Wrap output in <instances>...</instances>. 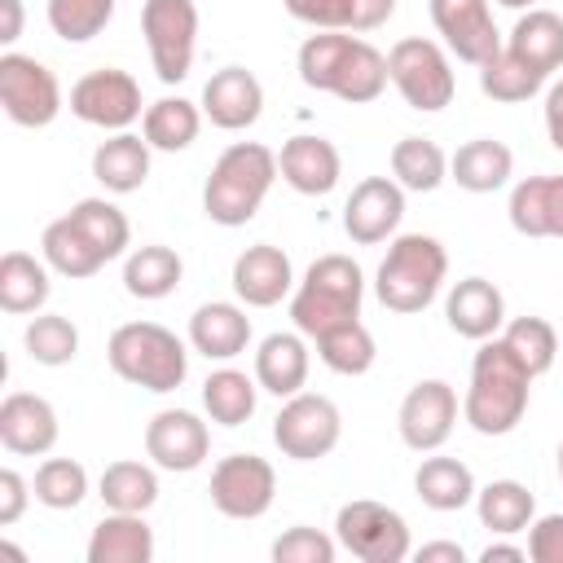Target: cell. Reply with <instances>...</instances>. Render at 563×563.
Returning <instances> with one entry per match:
<instances>
[{
    "mask_svg": "<svg viewBox=\"0 0 563 563\" xmlns=\"http://www.w3.org/2000/svg\"><path fill=\"white\" fill-rule=\"evenodd\" d=\"M299 79L317 92H330L347 106H365V101H378L383 88H387V57L361 40V35H347V31H321V35H308L299 44Z\"/></svg>",
    "mask_w": 563,
    "mask_h": 563,
    "instance_id": "6da1fadb",
    "label": "cell"
},
{
    "mask_svg": "<svg viewBox=\"0 0 563 563\" xmlns=\"http://www.w3.org/2000/svg\"><path fill=\"white\" fill-rule=\"evenodd\" d=\"M528 391H532V374L506 347V339L493 334L479 343L471 361V387L462 400V418L479 435H510L528 413Z\"/></svg>",
    "mask_w": 563,
    "mask_h": 563,
    "instance_id": "7a4b0ae2",
    "label": "cell"
},
{
    "mask_svg": "<svg viewBox=\"0 0 563 563\" xmlns=\"http://www.w3.org/2000/svg\"><path fill=\"white\" fill-rule=\"evenodd\" d=\"M277 154L260 141H233L216 163L211 176L202 185V211L211 224L238 229L246 220H255V211L264 207L273 180H277Z\"/></svg>",
    "mask_w": 563,
    "mask_h": 563,
    "instance_id": "3957f363",
    "label": "cell"
},
{
    "mask_svg": "<svg viewBox=\"0 0 563 563\" xmlns=\"http://www.w3.org/2000/svg\"><path fill=\"white\" fill-rule=\"evenodd\" d=\"M365 299V273L352 255H321L308 264L303 282L290 290V321L303 339H321L325 330L356 321Z\"/></svg>",
    "mask_w": 563,
    "mask_h": 563,
    "instance_id": "277c9868",
    "label": "cell"
},
{
    "mask_svg": "<svg viewBox=\"0 0 563 563\" xmlns=\"http://www.w3.org/2000/svg\"><path fill=\"white\" fill-rule=\"evenodd\" d=\"M449 277V251L440 246V238L431 233H400L391 238L383 264H378V277H374V295L383 308L391 312H422L440 286Z\"/></svg>",
    "mask_w": 563,
    "mask_h": 563,
    "instance_id": "5b68a950",
    "label": "cell"
},
{
    "mask_svg": "<svg viewBox=\"0 0 563 563\" xmlns=\"http://www.w3.org/2000/svg\"><path fill=\"white\" fill-rule=\"evenodd\" d=\"M106 361L110 369L132 383V387H145V391H176L189 374V352L185 343L158 325V321H128L110 334L106 343Z\"/></svg>",
    "mask_w": 563,
    "mask_h": 563,
    "instance_id": "8992f818",
    "label": "cell"
},
{
    "mask_svg": "<svg viewBox=\"0 0 563 563\" xmlns=\"http://www.w3.org/2000/svg\"><path fill=\"white\" fill-rule=\"evenodd\" d=\"M387 79L396 84V92L405 97V106L435 114L453 101V66L444 44L422 40V35H405L387 48Z\"/></svg>",
    "mask_w": 563,
    "mask_h": 563,
    "instance_id": "52a82bcc",
    "label": "cell"
},
{
    "mask_svg": "<svg viewBox=\"0 0 563 563\" xmlns=\"http://www.w3.org/2000/svg\"><path fill=\"white\" fill-rule=\"evenodd\" d=\"M334 537L347 554H356L361 563H405L413 554L409 541V523L400 510L383 506V501H343L334 515Z\"/></svg>",
    "mask_w": 563,
    "mask_h": 563,
    "instance_id": "ba28073f",
    "label": "cell"
},
{
    "mask_svg": "<svg viewBox=\"0 0 563 563\" xmlns=\"http://www.w3.org/2000/svg\"><path fill=\"white\" fill-rule=\"evenodd\" d=\"M141 35H145L154 75L163 84H180L194 70V53H198V4L194 0H145Z\"/></svg>",
    "mask_w": 563,
    "mask_h": 563,
    "instance_id": "9c48e42d",
    "label": "cell"
},
{
    "mask_svg": "<svg viewBox=\"0 0 563 563\" xmlns=\"http://www.w3.org/2000/svg\"><path fill=\"white\" fill-rule=\"evenodd\" d=\"M339 435H343L339 405L330 396H317V391L286 396V405L273 418V444L295 462H317V457L334 453Z\"/></svg>",
    "mask_w": 563,
    "mask_h": 563,
    "instance_id": "30bf717a",
    "label": "cell"
},
{
    "mask_svg": "<svg viewBox=\"0 0 563 563\" xmlns=\"http://www.w3.org/2000/svg\"><path fill=\"white\" fill-rule=\"evenodd\" d=\"M0 106L18 128H48L62 110V84L44 62L9 48L0 57Z\"/></svg>",
    "mask_w": 563,
    "mask_h": 563,
    "instance_id": "8fae6325",
    "label": "cell"
},
{
    "mask_svg": "<svg viewBox=\"0 0 563 563\" xmlns=\"http://www.w3.org/2000/svg\"><path fill=\"white\" fill-rule=\"evenodd\" d=\"M141 106H145L141 101V84L119 66L88 70L70 88V114L92 123V128H106V132H128L145 114Z\"/></svg>",
    "mask_w": 563,
    "mask_h": 563,
    "instance_id": "7c38bea8",
    "label": "cell"
},
{
    "mask_svg": "<svg viewBox=\"0 0 563 563\" xmlns=\"http://www.w3.org/2000/svg\"><path fill=\"white\" fill-rule=\"evenodd\" d=\"M211 506L229 519H260L277 497V475L260 453H229L211 471Z\"/></svg>",
    "mask_w": 563,
    "mask_h": 563,
    "instance_id": "4fadbf2b",
    "label": "cell"
},
{
    "mask_svg": "<svg viewBox=\"0 0 563 563\" xmlns=\"http://www.w3.org/2000/svg\"><path fill=\"white\" fill-rule=\"evenodd\" d=\"M453 422H457V391L444 378L413 383L405 391V400H400V413H396L400 440L413 453H435L453 435Z\"/></svg>",
    "mask_w": 563,
    "mask_h": 563,
    "instance_id": "5bb4252c",
    "label": "cell"
},
{
    "mask_svg": "<svg viewBox=\"0 0 563 563\" xmlns=\"http://www.w3.org/2000/svg\"><path fill=\"white\" fill-rule=\"evenodd\" d=\"M431 22L457 62L484 66L501 48V31L493 22L488 0H431Z\"/></svg>",
    "mask_w": 563,
    "mask_h": 563,
    "instance_id": "9a60e30c",
    "label": "cell"
},
{
    "mask_svg": "<svg viewBox=\"0 0 563 563\" xmlns=\"http://www.w3.org/2000/svg\"><path fill=\"white\" fill-rule=\"evenodd\" d=\"M400 220H405V189L391 176H365L343 202V233L356 246H378L396 238Z\"/></svg>",
    "mask_w": 563,
    "mask_h": 563,
    "instance_id": "2e32d148",
    "label": "cell"
},
{
    "mask_svg": "<svg viewBox=\"0 0 563 563\" xmlns=\"http://www.w3.org/2000/svg\"><path fill=\"white\" fill-rule=\"evenodd\" d=\"M145 453L158 471H198L211 453V431L189 409H158L145 422Z\"/></svg>",
    "mask_w": 563,
    "mask_h": 563,
    "instance_id": "e0dca14e",
    "label": "cell"
},
{
    "mask_svg": "<svg viewBox=\"0 0 563 563\" xmlns=\"http://www.w3.org/2000/svg\"><path fill=\"white\" fill-rule=\"evenodd\" d=\"M295 290L290 255L273 242H255L233 260V295L246 308H273Z\"/></svg>",
    "mask_w": 563,
    "mask_h": 563,
    "instance_id": "ac0fdd59",
    "label": "cell"
},
{
    "mask_svg": "<svg viewBox=\"0 0 563 563\" xmlns=\"http://www.w3.org/2000/svg\"><path fill=\"white\" fill-rule=\"evenodd\" d=\"M57 409L35 391H9L0 400V444L18 457H44L57 444Z\"/></svg>",
    "mask_w": 563,
    "mask_h": 563,
    "instance_id": "d6986e66",
    "label": "cell"
},
{
    "mask_svg": "<svg viewBox=\"0 0 563 563\" xmlns=\"http://www.w3.org/2000/svg\"><path fill=\"white\" fill-rule=\"evenodd\" d=\"M198 106L216 128L242 132L264 114V84L246 66H224L202 84V101Z\"/></svg>",
    "mask_w": 563,
    "mask_h": 563,
    "instance_id": "ffe728a7",
    "label": "cell"
},
{
    "mask_svg": "<svg viewBox=\"0 0 563 563\" xmlns=\"http://www.w3.org/2000/svg\"><path fill=\"white\" fill-rule=\"evenodd\" d=\"M277 172H282V180H286L295 194H303V198H325V194L339 185V176H343V158H339L334 141L312 136V132H299V136H290V141L282 145Z\"/></svg>",
    "mask_w": 563,
    "mask_h": 563,
    "instance_id": "44dd1931",
    "label": "cell"
},
{
    "mask_svg": "<svg viewBox=\"0 0 563 563\" xmlns=\"http://www.w3.org/2000/svg\"><path fill=\"white\" fill-rule=\"evenodd\" d=\"M444 317L453 334L484 343L506 325V295L488 277H462L444 299Z\"/></svg>",
    "mask_w": 563,
    "mask_h": 563,
    "instance_id": "7402d4cb",
    "label": "cell"
},
{
    "mask_svg": "<svg viewBox=\"0 0 563 563\" xmlns=\"http://www.w3.org/2000/svg\"><path fill=\"white\" fill-rule=\"evenodd\" d=\"M308 365H312V356H308V343L299 330H273L255 347V383H260V391H268L277 400L303 391Z\"/></svg>",
    "mask_w": 563,
    "mask_h": 563,
    "instance_id": "603a6c76",
    "label": "cell"
},
{
    "mask_svg": "<svg viewBox=\"0 0 563 563\" xmlns=\"http://www.w3.org/2000/svg\"><path fill=\"white\" fill-rule=\"evenodd\" d=\"M251 343V317L242 303L211 299L189 317V347L202 352L207 361H233Z\"/></svg>",
    "mask_w": 563,
    "mask_h": 563,
    "instance_id": "cb8c5ba5",
    "label": "cell"
},
{
    "mask_svg": "<svg viewBox=\"0 0 563 563\" xmlns=\"http://www.w3.org/2000/svg\"><path fill=\"white\" fill-rule=\"evenodd\" d=\"M506 216L523 238H563V176H528L510 189Z\"/></svg>",
    "mask_w": 563,
    "mask_h": 563,
    "instance_id": "d4e9b609",
    "label": "cell"
},
{
    "mask_svg": "<svg viewBox=\"0 0 563 563\" xmlns=\"http://www.w3.org/2000/svg\"><path fill=\"white\" fill-rule=\"evenodd\" d=\"M154 559V528L145 515L110 510L88 537V563H150Z\"/></svg>",
    "mask_w": 563,
    "mask_h": 563,
    "instance_id": "484cf974",
    "label": "cell"
},
{
    "mask_svg": "<svg viewBox=\"0 0 563 563\" xmlns=\"http://www.w3.org/2000/svg\"><path fill=\"white\" fill-rule=\"evenodd\" d=\"M510 172H515V154L506 141L493 136H475L457 145V154L449 158V180H457V189L466 194H493L510 180Z\"/></svg>",
    "mask_w": 563,
    "mask_h": 563,
    "instance_id": "4316f807",
    "label": "cell"
},
{
    "mask_svg": "<svg viewBox=\"0 0 563 563\" xmlns=\"http://www.w3.org/2000/svg\"><path fill=\"white\" fill-rule=\"evenodd\" d=\"M295 22H308L317 31H378L396 0H282Z\"/></svg>",
    "mask_w": 563,
    "mask_h": 563,
    "instance_id": "83f0119b",
    "label": "cell"
},
{
    "mask_svg": "<svg viewBox=\"0 0 563 563\" xmlns=\"http://www.w3.org/2000/svg\"><path fill=\"white\" fill-rule=\"evenodd\" d=\"M92 176L110 189V194H132L145 185L150 176V141L136 132H114L110 141H101L92 150Z\"/></svg>",
    "mask_w": 563,
    "mask_h": 563,
    "instance_id": "f1b7e54d",
    "label": "cell"
},
{
    "mask_svg": "<svg viewBox=\"0 0 563 563\" xmlns=\"http://www.w3.org/2000/svg\"><path fill=\"white\" fill-rule=\"evenodd\" d=\"M506 48L519 62H528L532 70H541L550 79L563 66V18L554 9H528V13H519Z\"/></svg>",
    "mask_w": 563,
    "mask_h": 563,
    "instance_id": "f546056e",
    "label": "cell"
},
{
    "mask_svg": "<svg viewBox=\"0 0 563 563\" xmlns=\"http://www.w3.org/2000/svg\"><path fill=\"white\" fill-rule=\"evenodd\" d=\"M413 493L422 506L449 515V510H462L475 501V475L466 462L457 457H422V466L413 471Z\"/></svg>",
    "mask_w": 563,
    "mask_h": 563,
    "instance_id": "4dcf8cb0",
    "label": "cell"
},
{
    "mask_svg": "<svg viewBox=\"0 0 563 563\" xmlns=\"http://www.w3.org/2000/svg\"><path fill=\"white\" fill-rule=\"evenodd\" d=\"M198 128H202V106L185 97H158L141 114V136L150 141V150H163V154L189 150L198 141Z\"/></svg>",
    "mask_w": 563,
    "mask_h": 563,
    "instance_id": "1f68e13d",
    "label": "cell"
},
{
    "mask_svg": "<svg viewBox=\"0 0 563 563\" xmlns=\"http://www.w3.org/2000/svg\"><path fill=\"white\" fill-rule=\"evenodd\" d=\"M185 277V264L172 246H136L128 260H123V290L132 299H167Z\"/></svg>",
    "mask_w": 563,
    "mask_h": 563,
    "instance_id": "d6a6232c",
    "label": "cell"
},
{
    "mask_svg": "<svg viewBox=\"0 0 563 563\" xmlns=\"http://www.w3.org/2000/svg\"><path fill=\"white\" fill-rule=\"evenodd\" d=\"M475 510L493 537H515L537 519V497L519 479H493L475 493Z\"/></svg>",
    "mask_w": 563,
    "mask_h": 563,
    "instance_id": "836d02e7",
    "label": "cell"
},
{
    "mask_svg": "<svg viewBox=\"0 0 563 563\" xmlns=\"http://www.w3.org/2000/svg\"><path fill=\"white\" fill-rule=\"evenodd\" d=\"M48 264H40L35 255L26 251H9L0 260V308L13 312V317H26V312H40L48 303Z\"/></svg>",
    "mask_w": 563,
    "mask_h": 563,
    "instance_id": "e575fe53",
    "label": "cell"
},
{
    "mask_svg": "<svg viewBox=\"0 0 563 563\" xmlns=\"http://www.w3.org/2000/svg\"><path fill=\"white\" fill-rule=\"evenodd\" d=\"M391 180L413 194H431L449 180V154L427 136H400L391 145Z\"/></svg>",
    "mask_w": 563,
    "mask_h": 563,
    "instance_id": "d590c367",
    "label": "cell"
},
{
    "mask_svg": "<svg viewBox=\"0 0 563 563\" xmlns=\"http://www.w3.org/2000/svg\"><path fill=\"white\" fill-rule=\"evenodd\" d=\"M255 400H260V383L246 378V374L233 369V365L211 369L207 383H202V409H207V418L220 422V427H242V422L255 413Z\"/></svg>",
    "mask_w": 563,
    "mask_h": 563,
    "instance_id": "8d00e7d4",
    "label": "cell"
},
{
    "mask_svg": "<svg viewBox=\"0 0 563 563\" xmlns=\"http://www.w3.org/2000/svg\"><path fill=\"white\" fill-rule=\"evenodd\" d=\"M40 251H44V264H48L53 273H62V277H92L101 264H110V260L75 229L70 216H57V220L44 229Z\"/></svg>",
    "mask_w": 563,
    "mask_h": 563,
    "instance_id": "74e56055",
    "label": "cell"
},
{
    "mask_svg": "<svg viewBox=\"0 0 563 563\" xmlns=\"http://www.w3.org/2000/svg\"><path fill=\"white\" fill-rule=\"evenodd\" d=\"M97 493L106 501V510H128V515H145L158 501V475L145 462H110L97 479Z\"/></svg>",
    "mask_w": 563,
    "mask_h": 563,
    "instance_id": "f35d334b",
    "label": "cell"
},
{
    "mask_svg": "<svg viewBox=\"0 0 563 563\" xmlns=\"http://www.w3.org/2000/svg\"><path fill=\"white\" fill-rule=\"evenodd\" d=\"M312 343H317L321 365L334 369V374H343V378L365 374V369L374 365V356H378V343H374V334L365 330L361 317H356V321H343V325H334V330H325V334L312 339Z\"/></svg>",
    "mask_w": 563,
    "mask_h": 563,
    "instance_id": "ab89813d",
    "label": "cell"
},
{
    "mask_svg": "<svg viewBox=\"0 0 563 563\" xmlns=\"http://www.w3.org/2000/svg\"><path fill=\"white\" fill-rule=\"evenodd\" d=\"M66 216L75 220V229H79L106 260H119V255L128 251V242H132L128 216H123L114 202H106V198H79Z\"/></svg>",
    "mask_w": 563,
    "mask_h": 563,
    "instance_id": "60d3db41",
    "label": "cell"
},
{
    "mask_svg": "<svg viewBox=\"0 0 563 563\" xmlns=\"http://www.w3.org/2000/svg\"><path fill=\"white\" fill-rule=\"evenodd\" d=\"M479 88H484V97L515 106V101H528L532 92H541V88H545V75L532 70L528 62H519V57L501 44V48L479 66Z\"/></svg>",
    "mask_w": 563,
    "mask_h": 563,
    "instance_id": "b9f144b4",
    "label": "cell"
},
{
    "mask_svg": "<svg viewBox=\"0 0 563 563\" xmlns=\"http://www.w3.org/2000/svg\"><path fill=\"white\" fill-rule=\"evenodd\" d=\"M35 501L48 506V510H75L84 497H88V471L75 462V457H44L35 466Z\"/></svg>",
    "mask_w": 563,
    "mask_h": 563,
    "instance_id": "7bdbcfd3",
    "label": "cell"
},
{
    "mask_svg": "<svg viewBox=\"0 0 563 563\" xmlns=\"http://www.w3.org/2000/svg\"><path fill=\"white\" fill-rule=\"evenodd\" d=\"M22 343H26L31 361H40V365H70V361L79 356V330H75V321L62 317V312H40V317H31Z\"/></svg>",
    "mask_w": 563,
    "mask_h": 563,
    "instance_id": "ee69618b",
    "label": "cell"
},
{
    "mask_svg": "<svg viewBox=\"0 0 563 563\" xmlns=\"http://www.w3.org/2000/svg\"><path fill=\"white\" fill-rule=\"evenodd\" d=\"M501 339L523 361V369L532 378L545 374L554 365V356H559V334H554V325L545 317H515L510 325H501Z\"/></svg>",
    "mask_w": 563,
    "mask_h": 563,
    "instance_id": "f6af8a7d",
    "label": "cell"
},
{
    "mask_svg": "<svg viewBox=\"0 0 563 563\" xmlns=\"http://www.w3.org/2000/svg\"><path fill=\"white\" fill-rule=\"evenodd\" d=\"M114 18V0H48V26L66 44H84L101 35Z\"/></svg>",
    "mask_w": 563,
    "mask_h": 563,
    "instance_id": "bcb514c9",
    "label": "cell"
},
{
    "mask_svg": "<svg viewBox=\"0 0 563 563\" xmlns=\"http://www.w3.org/2000/svg\"><path fill=\"white\" fill-rule=\"evenodd\" d=\"M334 554H339V537L308 523H295L273 541V563H334Z\"/></svg>",
    "mask_w": 563,
    "mask_h": 563,
    "instance_id": "7dc6e473",
    "label": "cell"
},
{
    "mask_svg": "<svg viewBox=\"0 0 563 563\" xmlns=\"http://www.w3.org/2000/svg\"><path fill=\"white\" fill-rule=\"evenodd\" d=\"M528 559L563 563V515H541L528 523Z\"/></svg>",
    "mask_w": 563,
    "mask_h": 563,
    "instance_id": "c3c4849f",
    "label": "cell"
},
{
    "mask_svg": "<svg viewBox=\"0 0 563 563\" xmlns=\"http://www.w3.org/2000/svg\"><path fill=\"white\" fill-rule=\"evenodd\" d=\"M31 493H35V488H31L13 466H4V471H0V528H9V523H18V519H22V510H26Z\"/></svg>",
    "mask_w": 563,
    "mask_h": 563,
    "instance_id": "681fc988",
    "label": "cell"
},
{
    "mask_svg": "<svg viewBox=\"0 0 563 563\" xmlns=\"http://www.w3.org/2000/svg\"><path fill=\"white\" fill-rule=\"evenodd\" d=\"M545 136L550 145L563 154V79H554L545 88Z\"/></svg>",
    "mask_w": 563,
    "mask_h": 563,
    "instance_id": "f907efd6",
    "label": "cell"
},
{
    "mask_svg": "<svg viewBox=\"0 0 563 563\" xmlns=\"http://www.w3.org/2000/svg\"><path fill=\"white\" fill-rule=\"evenodd\" d=\"M413 554L418 563H466V550L457 541H431V545H418Z\"/></svg>",
    "mask_w": 563,
    "mask_h": 563,
    "instance_id": "816d5d0a",
    "label": "cell"
},
{
    "mask_svg": "<svg viewBox=\"0 0 563 563\" xmlns=\"http://www.w3.org/2000/svg\"><path fill=\"white\" fill-rule=\"evenodd\" d=\"M523 559H528V550L523 545H510V541H488L479 550V563H523Z\"/></svg>",
    "mask_w": 563,
    "mask_h": 563,
    "instance_id": "f5cc1de1",
    "label": "cell"
},
{
    "mask_svg": "<svg viewBox=\"0 0 563 563\" xmlns=\"http://www.w3.org/2000/svg\"><path fill=\"white\" fill-rule=\"evenodd\" d=\"M0 44H13L22 35V0H0Z\"/></svg>",
    "mask_w": 563,
    "mask_h": 563,
    "instance_id": "db71d44e",
    "label": "cell"
},
{
    "mask_svg": "<svg viewBox=\"0 0 563 563\" xmlns=\"http://www.w3.org/2000/svg\"><path fill=\"white\" fill-rule=\"evenodd\" d=\"M497 4H506V9H519V13H523V9H532L537 0H497Z\"/></svg>",
    "mask_w": 563,
    "mask_h": 563,
    "instance_id": "11a10c76",
    "label": "cell"
},
{
    "mask_svg": "<svg viewBox=\"0 0 563 563\" xmlns=\"http://www.w3.org/2000/svg\"><path fill=\"white\" fill-rule=\"evenodd\" d=\"M559 479H563V444H559Z\"/></svg>",
    "mask_w": 563,
    "mask_h": 563,
    "instance_id": "9f6ffc18",
    "label": "cell"
}]
</instances>
